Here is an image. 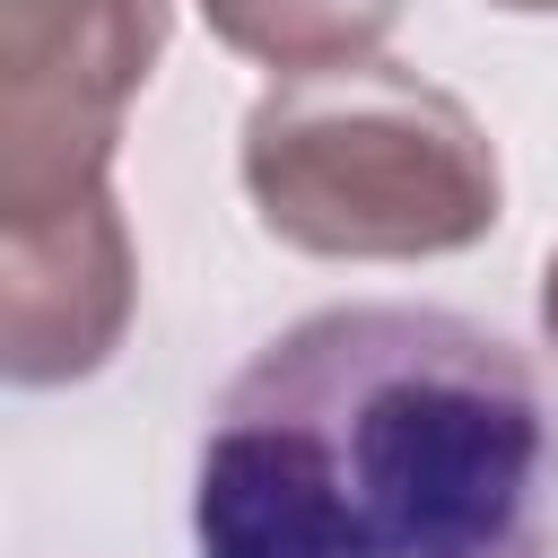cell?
<instances>
[{"label":"cell","mask_w":558,"mask_h":558,"mask_svg":"<svg viewBox=\"0 0 558 558\" xmlns=\"http://www.w3.org/2000/svg\"><path fill=\"white\" fill-rule=\"evenodd\" d=\"M192 558H558V410L445 305H323L209 410Z\"/></svg>","instance_id":"obj_1"},{"label":"cell","mask_w":558,"mask_h":558,"mask_svg":"<svg viewBox=\"0 0 558 558\" xmlns=\"http://www.w3.org/2000/svg\"><path fill=\"white\" fill-rule=\"evenodd\" d=\"M235 174L262 235L323 262L471 253L506 209L497 140L480 113L401 61L279 78L244 113Z\"/></svg>","instance_id":"obj_2"},{"label":"cell","mask_w":558,"mask_h":558,"mask_svg":"<svg viewBox=\"0 0 558 558\" xmlns=\"http://www.w3.org/2000/svg\"><path fill=\"white\" fill-rule=\"evenodd\" d=\"M166 52V0H0V218L113 192V140Z\"/></svg>","instance_id":"obj_3"},{"label":"cell","mask_w":558,"mask_h":558,"mask_svg":"<svg viewBox=\"0 0 558 558\" xmlns=\"http://www.w3.org/2000/svg\"><path fill=\"white\" fill-rule=\"evenodd\" d=\"M140 305V253L113 192H87L44 218H0V366L9 384L96 375Z\"/></svg>","instance_id":"obj_4"},{"label":"cell","mask_w":558,"mask_h":558,"mask_svg":"<svg viewBox=\"0 0 558 558\" xmlns=\"http://www.w3.org/2000/svg\"><path fill=\"white\" fill-rule=\"evenodd\" d=\"M201 9L227 52L279 70V78L375 61L384 35L401 26V0H201Z\"/></svg>","instance_id":"obj_5"},{"label":"cell","mask_w":558,"mask_h":558,"mask_svg":"<svg viewBox=\"0 0 558 558\" xmlns=\"http://www.w3.org/2000/svg\"><path fill=\"white\" fill-rule=\"evenodd\" d=\"M541 323H549V340H558V253H549V270H541Z\"/></svg>","instance_id":"obj_6"},{"label":"cell","mask_w":558,"mask_h":558,"mask_svg":"<svg viewBox=\"0 0 558 558\" xmlns=\"http://www.w3.org/2000/svg\"><path fill=\"white\" fill-rule=\"evenodd\" d=\"M488 9H514V17H549L558 0H488Z\"/></svg>","instance_id":"obj_7"}]
</instances>
